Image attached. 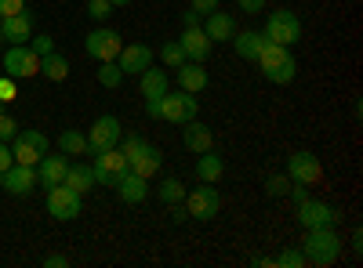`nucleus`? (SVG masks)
Here are the masks:
<instances>
[{
    "label": "nucleus",
    "instance_id": "1",
    "mask_svg": "<svg viewBox=\"0 0 363 268\" xmlns=\"http://www.w3.org/2000/svg\"><path fill=\"white\" fill-rule=\"evenodd\" d=\"M306 264L316 268H330L342 257V235L335 232V225H320V228H306V243H301Z\"/></svg>",
    "mask_w": 363,
    "mask_h": 268
},
{
    "label": "nucleus",
    "instance_id": "2",
    "mask_svg": "<svg viewBox=\"0 0 363 268\" xmlns=\"http://www.w3.org/2000/svg\"><path fill=\"white\" fill-rule=\"evenodd\" d=\"M258 69H262V76L269 80V83H291L294 76H298V62H294V54H291V47H284V44H265L262 51H258Z\"/></svg>",
    "mask_w": 363,
    "mask_h": 268
},
{
    "label": "nucleus",
    "instance_id": "3",
    "mask_svg": "<svg viewBox=\"0 0 363 268\" xmlns=\"http://www.w3.org/2000/svg\"><path fill=\"white\" fill-rule=\"evenodd\" d=\"M0 73L11 76L15 83L18 80H29V76H40V54L29 47V44H11L0 58Z\"/></svg>",
    "mask_w": 363,
    "mask_h": 268
},
{
    "label": "nucleus",
    "instance_id": "4",
    "mask_svg": "<svg viewBox=\"0 0 363 268\" xmlns=\"http://www.w3.org/2000/svg\"><path fill=\"white\" fill-rule=\"evenodd\" d=\"M262 33H265V40H272V44L294 47V44L301 40V18H298L294 11H287V8L269 11V18H265V25H262Z\"/></svg>",
    "mask_w": 363,
    "mask_h": 268
},
{
    "label": "nucleus",
    "instance_id": "5",
    "mask_svg": "<svg viewBox=\"0 0 363 268\" xmlns=\"http://www.w3.org/2000/svg\"><path fill=\"white\" fill-rule=\"evenodd\" d=\"M91 170H95V185H116L120 177H124L131 170L128 156H124V148L113 145V148H102V153H95V163H91Z\"/></svg>",
    "mask_w": 363,
    "mask_h": 268
},
{
    "label": "nucleus",
    "instance_id": "6",
    "mask_svg": "<svg viewBox=\"0 0 363 268\" xmlns=\"http://www.w3.org/2000/svg\"><path fill=\"white\" fill-rule=\"evenodd\" d=\"M44 153H48V134L37 131V127H18V134L11 138V156H15V163L37 167Z\"/></svg>",
    "mask_w": 363,
    "mask_h": 268
},
{
    "label": "nucleus",
    "instance_id": "7",
    "mask_svg": "<svg viewBox=\"0 0 363 268\" xmlns=\"http://www.w3.org/2000/svg\"><path fill=\"white\" fill-rule=\"evenodd\" d=\"M182 206H186V214L196 218V221H211V218H218L222 211V192L215 185H196L193 192H186V199H182Z\"/></svg>",
    "mask_w": 363,
    "mask_h": 268
},
{
    "label": "nucleus",
    "instance_id": "8",
    "mask_svg": "<svg viewBox=\"0 0 363 268\" xmlns=\"http://www.w3.org/2000/svg\"><path fill=\"white\" fill-rule=\"evenodd\" d=\"M196 112H200V102H196V95H189V91H167L164 98H160V120H167V124H189V120H196Z\"/></svg>",
    "mask_w": 363,
    "mask_h": 268
},
{
    "label": "nucleus",
    "instance_id": "9",
    "mask_svg": "<svg viewBox=\"0 0 363 268\" xmlns=\"http://www.w3.org/2000/svg\"><path fill=\"white\" fill-rule=\"evenodd\" d=\"M120 47H124V40H120V33L109 29V25H99L84 37V51L95 58V62H116Z\"/></svg>",
    "mask_w": 363,
    "mask_h": 268
},
{
    "label": "nucleus",
    "instance_id": "10",
    "mask_svg": "<svg viewBox=\"0 0 363 268\" xmlns=\"http://www.w3.org/2000/svg\"><path fill=\"white\" fill-rule=\"evenodd\" d=\"M287 177L294 185H316L320 177H323V167H320V156H313V153H306V148H298V153H291L287 156Z\"/></svg>",
    "mask_w": 363,
    "mask_h": 268
},
{
    "label": "nucleus",
    "instance_id": "11",
    "mask_svg": "<svg viewBox=\"0 0 363 268\" xmlns=\"http://www.w3.org/2000/svg\"><path fill=\"white\" fill-rule=\"evenodd\" d=\"M298 211V221L306 225V228H320V225H338L342 221V211L335 203H323V199H306V203H298L294 206Z\"/></svg>",
    "mask_w": 363,
    "mask_h": 268
},
{
    "label": "nucleus",
    "instance_id": "12",
    "mask_svg": "<svg viewBox=\"0 0 363 268\" xmlns=\"http://www.w3.org/2000/svg\"><path fill=\"white\" fill-rule=\"evenodd\" d=\"M48 214L55 221H73L80 218V192H73L69 185H51L48 189Z\"/></svg>",
    "mask_w": 363,
    "mask_h": 268
},
{
    "label": "nucleus",
    "instance_id": "13",
    "mask_svg": "<svg viewBox=\"0 0 363 268\" xmlns=\"http://www.w3.org/2000/svg\"><path fill=\"white\" fill-rule=\"evenodd\" d=\"M124 138V127H120L116 116H99L95 124L87 127V148L91 153H102V148H113Z\"/></svg>",
    "mask_w": 363,
    "mask_h": 268
},
{
    "label": "nucleus",
    "instance_id": "14",
    "mask_svg": "<svg viewBox=\"0 0 363 268\" xmlns=\"http://www.w3.org/2000/svg\"><path fill=\"white\" fill-rule=\"evenodd\" d=\"M40 182H37V167L29 163H11L4 174H0V189L11 192V196H29Z\"/></svg>",
    "mask_w": 363,
    "mask_h": 268
},
{
    "label": "nucleus",
    "instance_id": "15",
    "mask_svg": "<svg viewBox=\"0 0 363 268\" xmlns=\"http://www.w3.org/2000/svg\"><path fill=\"white\" fill-rule=\"evenodd\" d=\"M116 66H120L124 76H138L142 69L153 66V47L149 44H124L120 54H116Z\"/></svg>",
    "mask_w": 363,
    "mask_h": 268
},
{
    "label": "nucleus",
    "instance_id": "16",
    "mask_svg": "<svg viewBox=\"0 0 363 268\" xmlns=\"http://www.w3.org/2000/svg\"><path fill=\"white\" fill-rule=\"evenodd\" d=\"M178 44H182V51H186V58H189V62H207L211 47H215V44L207 40L203 25H189V29H182Z\"/></svg>",
    "mask_w": 363,
    "mask_h": 268
},
{
    "label": "nucleus",
    "instance_id": "17",
    "mask_svg": "<svg viewBox=\"0 0 363 268\" xmlns=\"http://www.w3.org/2000/svg\"><path fill=\"white\" fill-rule=\"evenodd\" d=\"M0 33H4V40L11 44H29V37H33V11H18V15H8L0 18Z\"/></svg>",
    "mask_w": 363,
    "mask_h": 268
},
{
    "label": "nucleus",
    "instance_id": "18",
    "mask_svg": "<svg viewBox=\"0 0 363 268\" xmlns=\"http://www.w3.org/2000/svg\"><path fill=\"white\" fill-rule=\"evenodd\" d=\"M182 145H186L193 156H200V153L215 148V134H211V127H203L200 120H189V124H182Z\"/></svg>",
    "mask_w": 363,
    "mask_h": 268
},
{
    "label": "nucleus",
    "instance_id": "19",
    "mask_svg": "<svg viewBox=\"0 0 363 268\" xmlns=\"http://www.w3.org/2000/svg\"><path fill=\"white\" fill-rule=\"evenodd\" d=\"M66 170H69V160H66V153L62 156H40V163H37V182L44 185V189H51V185H62V177H66Z\"/></svg>",
    "mask_w": 363,
    "mask_h": 268
},
{
    "label": "nucleus",
    "instance_id": "20",
    "mask_svg": "<svg viewBox=\"0 0 363 268\" xmlns=\"http://www.w3.org/2000/svg\"><path fill=\"white\" fill-rule=\"evenodd\" d=\"M207 22H203V33H207V40L211 44H225V40H233V33H236V18L233 15H225V11H211V15H203Z\"/></svg>",
    "mask_w": 363,
    "mask_h": 268
},
{
    "label": "nucleus",
    "instance_id": "21",
    "mask_svg": "<svg viewBox=\"0 0 363 268\" xmlns=\"http://www.w3.org/2000/svg\"><path fill=\"white\" fill-rule=\"evenodd\" d=\"M113 189H116V196H120V199L131 203V206H138V203H145V199H149V182H145V177H138L135 170H128V174L113 185Z\"/></svg>",
    "mask_w": 363,
    "mask_h": 268
},
{
    "label": "nucleus",
    "instance_id": "22",
    "mask_svg": "<svg viewBox=\"0 0 363 268\" xmlns=\"http://www.w3.org/2000/svg\"><path fill=\"white\" fill-rule=\"evenodd\" d=\"M229 44L236 47V54H240V58H247V62H255V58H258V51H262L269 40H265V33H262V29H244V33L236 29Z\"/></svg>",
    "mask_w": 363,
    "mask_h": 268
},
{
    "label": "nucleus",
    "instance_id": "23",
    "mask_svg": "<svg viewBox=\"0 0 363 268\" xmlns=\"http://www.w3.org/2000/svg\"><path fill=\"white\" fill-rule=\"evenodd\" d=\"M138 91H142V98H164L171 87H167V69H142L138 73Z\"/></svg>",
    "mask_w": 363,
    "mask_h": 268
},
{
    "label": "nucleus",
    "instance_id": "24",
    "mask_svg": "<svg viewBox=\"0 0 363 268\" xmlns=\"http://www.w3.org/2000/svg\"><path fill=\"white\" fill-rule=\"evenodd\" d=\"M178 87L182 91H189V95H200L203 87H207V69L203 62H186V66H178Z\"/></svg>",
    "mask_w": 363,
    "mask_h": 268
},
{
    "label": "nucleus",
    "instance_id": "25",
    "mask_svg": "<svg viewBox=\"0 0 363 268\" xmlns=\"http://www.w3.org/2000/svg\"><path fill=\"white\" fill-rule=\"evenodd\" d=\"M196 177H200V182H207V185H218L222 177H225V160L215 156V148L196 156Z\"/></svg>",
    "mask_w": 363,
    "mask_h": 268
},
{
    "label": "nucleus",
    "instance_id": "26",
    "mask_svg": "<svg viewBox=\"0 0 363 268\" xmlns=\"http://www.w3.org/2000/svg\"><path fill=\"white\" fill-rule=\"evenodd\" d=\"M160 167H164V153H160L157 145H149L142 156H135V160H131V170H135L138 177H145V182H153V177L160 174Z\"/></svg>",
    "mask_w": 363,
    "mask_h": 268
},
{
    "label": "nucleus",
    "instance_id": "27",
    "mask_svg": "<svg viewBox=\"0 0 363 268\" xmlns=\"http://www.w3.org/2000/svg\"><path fill=\"white\" fill-rule=\"evenodd\" d=\"M62 185H69L73 192H91L95 189V170H91V163H69L66 177H62Z\"/></svg>",
    "mask_w": 363,
    "mask_h": 268
},
{
    "label": "nucleus",
    "instance_id": "28",
    "mask_svg": "<svg viewBox=\"0 0 363 268\" xmlns=\"http://www.w3.org/2000/svg\"><path fill=\"white\" fill-rule=\"evenodd\" d=\"M40 76L51 80V83H62V80L69 76V58H66V54H58V51L44 54V58H40Z\"/></svg>",
    "mask_w": 363,
    "mask_h": 268
},
{
    "label": "nucleus",
    "instance_id": "29",
    "mask_svg": "<svg viewBox=\"0 0 363 268\" xmlns=\"http://www.w3.org/2000/svg\"><path fill=\"white\" fill-rule=\"evenodd\" d=\"M186 185H182L178 182V177H164V182L157 185V199L164 203V206H174V203H182V199H186Z\"/></svg>",
    "mask_w": 363,
    "mask_h": 268
},
{
    "label": "nucleus",
    "instance_id": "30",
    "mask_svg": "<svg viewBox=\"0 0 363 268\" xmlns=\"http://www.w3.org/2000/svg\"><path fill=\"white\" fill-rule=\"evenodd\" d=\"M58 148H62L66 156H87L91 148H87V134L80 131H62L58 134Z\"/></svg>",
    "mask_w": 363,
    "mask_h": 268
},
{
    "label": "nucleus",
    "instance_id": "31",
    "mask_svg": "<svg viewBox=\"0 0 363 268\" xmlns=\"http://www.w3.org/2000/svg\"><path fill=\"white\" fill-rule=\"evenodd\" d=\"M160 58H164V69H178V66H186V62H189L178 40H167V44L160 47Z\"/></svg>",
    "mask_w": 363,
    "mask_h": 268
},
{
    "label": "nucleus",
    "instance_id": "32",
    "mask_svg": "<svg viewBox=\"0 0 363 268\" xmlns=\"http://www.w3.org/2000/svg\"><path fill=\"white\" fill-rule=\"evenodd\" d=\"M272 261H277V268H306V254H301V247H284Z\"/></svg>",
    "mask_w": 363,
    "mask_h": 268
},
{
    "label": "nucleus",
    "instance_id": "33",
    "mask_svg": "<svg viewBox=\"0 0 363 268\" xmlns=\"http://www.w3.org/2000/svg\"><path fill=\"white\" fill-rule=\"evenodd\" d=\"M99 83L109 87V91H116V87L124 83V73H120V66H116V62H102V69H99Z\"/></svg>",
    "mask_w": 363,
    "mask_h": 268
},
{
    "label": "nucleus",
    "instance_id": "34",
    "mask_svg": "<svg viewBox=\"0 0 363 268\" xmlns=\"http://www.w3.org/2000/svg\"><path fill=\"white\" fill-rule=\"evenodd\" d=\"M265 192L269 196H287L291 192V177L287 174H269L265 177Z\"/></svg>",
    "mask_w": 363,
    "mask_h": 268
},
{
    "label": "nucleus",
    "instance_id": "35",
    "mask_svg": "<svg viewBox=\"0 0 363 268\" xmlns=\"http://www.w3.org/2000/svg\"><path fill=\"white\" fill-rule=\"evenodd\" d=\"M87 15L95 22H106L113 15V4H109V0H87Z\"/></svg>",
    "mask_w": 363,
    "mask_h": 268
},
{
    "label": "nucleus",
    "instance_id": "36",
    "mask_svg": "<svg viewBox=\"0 0 363 268\" xmlns=\"http://www.w3.org/2000/svg\"><path fill=\"white\" fill-rule=\"evenodd\" d=\"M29 47H33V51L44 58V54H51V51H55V40H51L48 33H44V37H29Z\"/></svg>",
    "mask_w": 363,
    "mask_h": 268
},
{
    "label": "nucleus",
    "instance_id": "37",
    "mask_svg": "<svg viewBox=\"0 0 363 268\" xmlns=\"http://www.w3.org/2000/svg\"><path fill=\"white\" fill-rule=\"evenodd\" d=\"M0 102H15V80L11 76H0Z\"/></svg>",
    "mask_w": 363,
    "mask_h": 268
},
{
    "label": "nucleus",
    "instance_id": "38",
    "mask_svg": "<svg viewBox=\"0 0 363 268\" xmlns=\"http://www.w3.org/2000/svg\"><path fill=\"white\" fill-rule=\"evenodd\" d=\"M26 8V0H0V18H8V15H18Z\"/></svg>",
    "mask_w": 363,
    "mask_h": 268
},
{
    "label": "nucleus",
    "instance_id": "39",
    "mask_svg": "<svg viewBox=\"0 0 363 268\" xmlns=\"http://www.w3.org/2000/svg\"><path fill=\"white\" fill-rule=\"evenodd\" d=\"M189 8L196 15H211V11H218V0H189Z\"/></svg>",
    "mask_w": 363,
    "mask_h": 268
},
{
    "label": "nucleus",
    "instance_id": "40",
    "mask_svg": "<svg viewBox=\"0 0 363 268\" xmlns=\"http://www.w3.org/2000/svg\"><path fill=\"white\" fill-rule=\"evenodd\" d=\"M11 163H15V156H11V145H8V141H0V174H4Z\"/></svg>",
    "mask_w": 363,
    "mask_h": 268
},
{
    "label": "nucleus",
    "instance_id": "41",
    "mask_svg": "<svg viewBox=\"0 0 363 268\" xmlns=\"http://www.w3.org/2000/svg\"><path fill=\"white\" fill-rule=\"evenodd\" d=\"M287 196H291V199H294V206H298V203H306L313 192H309V185H291V192H287Z\"/></svg>",
    "mask_w": 363,
    "mask_h": 268
},
{
    "label": "nucleus",
    "instance_id": "42",
    "mask_svg": "<svg viewBox=\"0 0 363 268\" xmlns=\"http://www.w3.org/2000/svg\"><path fill=\"white\" fill-rule=\"evenodd\" d=\"M44 268H69V257L66 254H48L44 257Z\"/></svg>",
    "mask_w": 363,
    "mask_h": 268
},
{
    "label": "nucleus",
    "instance_id": "43",
    "mask_svg": "<svg viewBox=\"0 0 363 268\" xmlns=\"http://www.w3.org/2000/svg\"><path fill=\"white\" fill-rule=\"evenodd\" d=\"M236 4H240V11H247V15L265 11V0H236Z\"/></svg>",
    "mask_w": 363,
    "mask_h": 268
},
{
    "label": "nucleus",
    "instance_id": "44",
    "mask_svg": "<svg viewBox=\"0 0 363 268\" xmlns=\"http://www.w3.org/2000/svg\"><path fill=\"white\" fill-rule=\"evenodd\" d=\"M145 116L149 120H160V98H145Z\"/></svg>",
    "mask_w": 363,
    "mask_h": 268
},
{
    "label": "nucleus",
    "instance_id": "45",
    "mask_svg": "<svg viewBox=\"0 0 363 268\" xmlns=\"http://www.w3.org/2000/svg\"><path fill=\"white\" fill-rule=\"evenodd\" d=\"M182 22H186V29H189V25H200V15H196V11L189 8L186 15H182Z\"/></svg>",
    "mask_w": 363,
    "mask_h": 268
},
{
    "label": "nucleus",
    "instance_id": "46",
    "mask_svg": "<svg viewBox=\"0 0 363 268\" xmlns=\"http://www.w3.org/2000/svg\"><path fill=\"white\" fill-rule=\"evenodd\" d=\"M251 264L255 268H277V261H272V257H251Z\"/></svg>",
    "mask_w": 363,
    "mask_h": 268
},
{
    "label": "nucleus",
    "instance_id": "47",
    "mask_svg": "<svg viewBox=\"0 0 363 268\" xmlns=\"http://www.w3.org/2000/svg\"><path fill=\"white\" fill-rule=\"evenodd\" d=\"M359 250H363V232L356 228V232H352V254H359Z\"/></svg>",
    "mask_w": 363,
    "mask_h": 268
},
{
    "label": "nucleus",
    "instance_id": "48",
    "mask_svg": "<svg viewBox=\"0 0 363 268\" xmlns=\"http://www.w3.org/2000/svg\"><path fill=\"white\" fill-rule=\"evenodd\" d=\"M109 4H113V8H128V4H131V0H109Z\"/></svg>",
    "mask_w": 363,
    "mask_h": 268
},
{
    "label": "nucleus",
    "instance_id": "49",
    "mask_svg": "<svg viewBox=\"0 0 363 268\" xmlns=\"http://www.w3.org/2000/svg\"><path fill=\"white\" fill-rule=\"evenodd\" d=\"M0 44H4V33H0Z\"/></svg>",
    "mask_w": 363,
    "mask_h": 268
}]
</instances>
